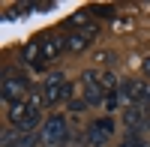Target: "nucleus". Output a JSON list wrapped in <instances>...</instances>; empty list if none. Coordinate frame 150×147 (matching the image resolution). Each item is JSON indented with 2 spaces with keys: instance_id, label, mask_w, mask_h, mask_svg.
<instances>
[{
  "instance_id": "f257e3e1",
  "label": "nucleus",
  "mask_w": 150,
  "mask_h": 147,
  "mask_svg": "<svg viewBox=\"0 0 150 147\" xmlns=\"http://www.w3.org/2000/svg\"><path fill=\"white\" fill-rule=\"evenodd\" d=\"M30 90V81L18 75V72H6L3 75V90H0V96H3L6 105H15V102H24V93Z\"/></svg>"
},
{
  "instance_id": "f03ea898",
  "label": "nucleus",
  "mask_w": 150,
  "mask_h": 147,
  "mask_svg": "<svg viewBox=\"0 0 150 147\" xmlns=\"http://www.w3.org/2000/svg\"><path fill=\"white\" fill-rule=\"evenodd\" d=\"M123 123L132 129V135H138V132H147V129H150V105H144V102L129 105L126 111H123Z\"/></svg>"
},
{
  "instance_id": "7ed1b4c3",
  "label": "nucleus",
  "mask_w": 150,
  "mask_h": 147,
  "mask_svg": "<svg viewBox=\"0 0 150 147\" xmlns=\"http://www.w3.org/2000/svg\"><path fill=\"white\" fill-rule=\"evenodd\" d=\"M39 135H42L45 144H60L63 138H69V123H66V117H60V114L48 117V120H45V129L39 132Z\"/></svg>"
},
{
  "instance_id": "20e7f679",
  "label": "nucleus",
  "mask_w": 150,
  "mask_h": 147,
  "mask_svg": "<svg viewBox=\"0 0 150 147\" xmlns=\"http://www.w3.org/2000/svg\"><path fill=\"white\" fill-rule=\"evenodd\" d=\"M96 36H99V27H96V24H87V27H81V30H72V33H69V42H66V51H72V54L84 51Z\"/></svg>"
},
{
  "instance_id": "39448f33",
  "label": "nucleus",
  "mask_w": 150,
  "mask_h": 147,
  "mask_svg": "<svg viewBox=\"0 0 150 147\" xmlns=\"http://www.w3.org/2000/svg\"><path fill=\"white\" fill-rule=\"evenodd\" d=\"M63 87H66L63 72H51V75L45 78V87H42V99H45V105L60 102V96H63Z\"/></svg>"
},
{
  "instance_id": "423d86ee",
  "label": "nucleus",
  "mask_w": 150,
  "mask_h": 147,
  "mask_svg": "<svg viewBox=\"0 0 150 147\" xmlns=\"http://www.w3.org/2000/svg\"><path fill=\"white\" fill-rule=\"evenodd\" d=\"M111 135H114V123H111L108 117H102V120H93V123H90V129H87V144L99 147V144H105Z\"/></svg>"
},
{
  "instance_id": "0eeeda50",
  "label": "nucleus",
  "mask_w": 150,
  "mask_h": 147,
  "mask_svg": "<svg viewBox=\"0 0 150 147\" xmlns=\"http://www.w3.org/2000/svg\"><path fill=\"white\" fill-rule=\"evenodd\" d=\"M66 42H69V36H60V33L45 36V39L39 42V45H42V63H51V60H57L60 51H66Z\"/></svg>"
},
{
  "instance_id": "6e6552de",
  "label": "nucleus",
  "mask_w": 150,
  "mask_h": 147,
  "mask_svg": "<svg viewBox=\"0 0 150 147\" xmlns=\"http://www.w3.org/2000/svg\"><path fill=\"white\" fill-rule=\"evenodd\" d=\"M27 111H30L27 102H15V105H9V120H12V126H15V129H18L21 120L27 117Z\"/></svg>"
},
{
  "instance_id": "1a4fd4ad",
  "label": "nucleus",
  "mask_w": 150,
  "mask_h": 147,
  "mask_svg": "<svg viewBox=\"0 0 150 147\" xmlns=\"http://www.w3.org/2000/svg\"><path fill=\"white\" fill-rule=\"evenodd\" d=\"M123 102H126V93H123V90H111L105 96V108H108V111H117V105H123Z\"/></svg>"
},
{
  "instance_id": "9d476101",
  "label": "nucleus",
  "mask_w": 150,
  "mask_h": 147,
  "mask_svg": "<svg viewBox=\"0 0 150 147\" xmlns=\"http://www.w3.org/2000/svg\"><path fill=\"white\" fill-rule=\"evenodd\" d=\"M66 24H69V27H75V30H81V27H87V24H90V15H87V12H75Z\"/></svg>"
},
{
  "instance_id": "9b49d317",
  "label": "nucleus",
  "mask_w": 150,
  "mask_h": 147,
  "mask_svg": "<svg viewBox=\"0 0 150 147\" xmlns=\"http://www.w3.org/2000/svg\"><path fill=\"white\" fill-rule=\"evenodd\" d=\"M36 141H42V135H36V132H27V135H18V144H15V147H33Z\"/></svg>"
},
{
  "instance_id": "f8f14e48",
  "label": "nucleus",
  "mask_w": 150,
  "mask_h": 147,
  "mask_svg": "<svg viewBox=\"0 0 150 147\" xmlns=\"http://www.w3.org/2000/svg\"><path fill=\"white\" fill-rule=\"evenodd\" d=\"M15 135H21L18 129H6V132H3V147H9L12 141H15Z\"/></svg>"
},
{
  "instance_id": "ddd939ff",
  "label": "nucleus",
  "mask_w": 150,
  "mask_h": 147,
  "mask_svg": "<svg viewBox=\"0 0 150 147\" xmlns=\"http://www.w3.org/2000/svg\"><path fill=\"white\" fill-rule=\"evenodd\" d=\"M84 108H87V102H84V99H75V102H69V111H75V114H78V111H84Z\"/></svg>"
},
{
  "instance_id": "4468645a",
  "label": "nucleus",
  "mask_w": 150,
  "mask_h": 147,
  "mask_svg": "<svg viewBox=\"0 0 150 147\" xmlns=\"http://www.w3.org/2000/svg\"><path fill=\"white\" fill-rule=\"evenodd\" d=\"M90 12H96V15H111V6H93Z\"/></svg>"
},
{
  "instance_id": "2eb2a0df",
  "label": "nucleus",
  "mask_w": 150,
  "mask_h": 147,
  "mask_svg": "<svg viewBox=\"0 0 150 147\" xmlns=\"http://www.w3.org/2000/svg\"><path fill=\"white\" fill-rule=\"evenodd\" d=\"M144 72H147V75H150V57L144 60Z\"/></svg>"
}]
</instances>
